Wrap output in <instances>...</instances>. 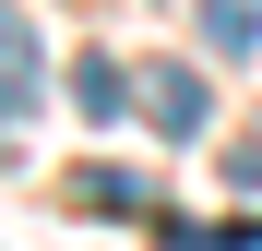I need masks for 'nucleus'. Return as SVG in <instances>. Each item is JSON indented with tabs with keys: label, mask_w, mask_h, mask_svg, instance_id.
Listing matches in <instances>:
<instances>
[{
	"label": "nucleus",
	"mask_w": 262,
	"mask_h": 251,
	"mask_svg": "<svg viewBox=\"0 0 262 251\" xmlns=\"http://www.w3.org/2000/svg\"><path fill=\"white\" fill-rule=\"evenodd\" d=\"M203 48H227V60H262V0H203Z\"/></svg>",
	"instance_id": "obj_2"
},
{
	"label": "nucleus",
	"mask_w": 262,
	"mask_h": 251,
	"mask_svg": "<svg viewBox=\"0 0 262 251\" xmlns=\"http://www.w3.org/2000/svg\"><path fill=\"white\" fill-rule=\"evenodd\" d=\"M72 96L96 108V120H119V96H131V72H119V60H72Z\"/></svg>",
	"instance_id": "obj_4"
},
{
	"label": "nucleus",
	"mask_w": 262,
	"mask_h": 251,
	"mask_svg": "<svg viewBox=\"0 0 262 251\" xmlns=\"http://www.w3.org/2000/svg\"><path fill=\"white\" fill-rule=\"evenodd\" d=\"M227 180H238V191H262V144H238V156H227Z\"/></svg>",
	"instance_id": "obj_5"
},
{
	"label": "nucleus",
	"mask_w": 262,
	"mask_h": 251,
	"mask_svg": "<svg viewBox=\"0 0 262 251\" xmlns=\"http://www.w3.org/2000/svg\"><path fill=\"white\" fill-rule=\"evenodd\" d=\"M36 96V36H24V12H0V108H24Z\"/></svg>",
	"instance_id": "obj_3"
},
{
	"label": "nucleus",
	"mask_w": 262,
	"mask_h": 251,
	"mask_svg": "<svg viewBox=\"0 0 262 251\" xmlns=\"http://www.w3.org/2000/svg\"><path fill=\"white\" fill-rule=\"evenodd\" d=\"M131 96H143V120H155V132H203V108H214V96H203V72H179V60H155Z\"/></svg>",
	"instance_id": "obj_1"
}]
</instances>
